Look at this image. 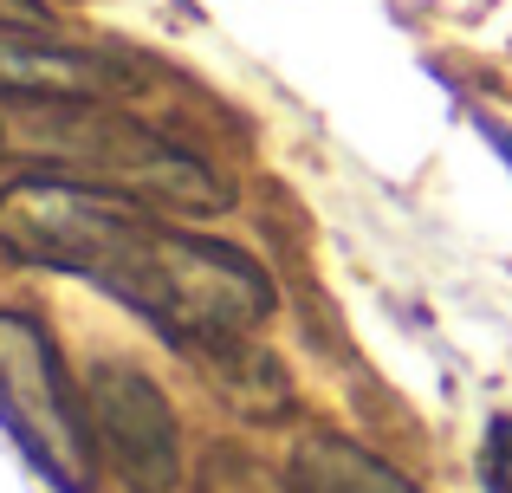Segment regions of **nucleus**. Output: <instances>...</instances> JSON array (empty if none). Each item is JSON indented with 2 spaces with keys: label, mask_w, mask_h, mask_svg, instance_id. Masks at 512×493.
<instances>
[{
  "label": "nucleus",
  "mask_w": 512,
  "mask_h": 493,
  "mask_svg": "<svg viewBox=\"0 0 512 493\" xmlns=\"http://www.w3.org/2000/svg\"><path fill=\"white\" fill-rule=\"evenodd\" d=\"M0 247L26 266L85 279L137 318H150L175 351L247 338L273 318V279L253 253L214 234L169 228L163 215L117 189L59 176H20L0 189Z\"/></svg>",
  "instance_id": "nucleus-1"
},
{
  "label": "nucleus",
  "mask_w": 512,
  "mask_h": 493,
  "mask_svg": "<svg viewBox=\"0 0 512 493\" xmlns=\"http://www.w3.org/2000/svg\"><path fill=\"white\" fill-rule=\"evenodd\" d=\"M0 163L20 176H59L85 189H117L137 202H163L182 215L234 208V182L163 137L156 124L117 111L111 98H7L0 111Z\"/></svg>",
  "instance_id": "nucleus-2"
},
{
  "label": "nucleus",
  "mask_w": 512,
  "mask_h": 493,
  "mask_svg": "<svg viewBox=\"0 0 512 493\" xmlns=\"http://www.w3.org/2000/svg\"><path fill=\"white\" fill-rule=\"evenodd\" d=\"M0 422L59 493H91L98 442H91L85 390H72L65 357L52 351L33 312H0Z\"/></svg>",
  "instance_id": "nucleus-3"
},
{
  "label": "nucleus",
  "mask_w": 512,
  "mask_h": 493,
  "mask_svg": "<svg viewBox=\"0 0 512 493\" xmlns=\"http://www.w3.org/2000/svg\"><path fill=\"white\" fill-rule=\"evenodd\" d=\"M85 416L98 461L124 481V493H175L182 481V429L163 383L130 357H98L85 370Z\"/></svg>",
  "instance_id": "nucleus-4"
},
{
  "label": "nucleus",
  "mask_w": 512,
  "mask_h": 493,
  "mask_svg": "<svg viewBox=\"0 0 512 493\" xmlns=\"http://www.w3.org/2000/svg\"><path fill=\"white\" fill-rule=\"evenodd\" d=\"M143 78L117 59L65 46L46 26L0 20V98H124Z\"/></svg>",
  "instance_id": "nucleus-5"
},
{
  "label": "nucleus",
  "mask_w": 512,
  "mask_h": 493,
  "mask_svg": "<svg viewBox=\"0 0 512 493\" xmlns=\"http://www.w3.org/2000/svg\"><path fill=\"white\" fill-rule=\"evenodd\" d=\"M286 481H292V493H422L409 474L389 468L383 455H370L363 442L331 435V429H312V435L292 442Z\"/></svg>",
  "instance_id": "nucleus-6"
},
{
  "label": "nucleus",
  "mask_w": 512,
  "mask_h": 493,
  "mask_svg": "<svg viewBox=\"0 0 512 493\" xmlns=\"http://www.w3.org/2000/svg\"><path fill=\"white\" fill-rule=\"evenodd\" d=\"M188 357L208 370V383L240 409V416H253V422H279V416L292 409V383H286V370H279L273 357L260 351V344L227 338V344H201V351H188Z\"/></svg>",
  "instance_id": "nucleus-7"
},
{
  "label": "nucleus",
  "mask_w": 512,
  "mask_h": 493,
  "mask_svg": "<svg viewBox=\"0 0 512 493\" xmlns=\"http://www.w3.org/2000/svg\"><path fill=\"white\" fill-rule=\"evenodd\" d=\"M480 487L512 493V416H493L480 435Z\"/></svg>",
  "instance_id": "nucleus-8"
},
{
  "label": "nucleus",
  "mask_w": 512,
  "mask_h": 493,
  "mask_svg": "<svg viewBox=\"0 0 512 493\" xmlns=\"http://www.w3.org/2000/svg\"><path fill=\"white\" fill-rule=\"evenodd\" d=\"M0 20H20V26H46L52 13L39 7V0H0Z\"/></svg>",
  "instance_id": "nucleus-9"
},
{
  "label": "nucleus",
  "mask_w": 512,
  "mask_h": 493,
  "mask_svg": "<svg viewBox=\"0 0 512 493\" xmlns=\"http://www.w3.org/2000/svg\"><path fill=\"white\" fill-rule=\"evenodd\" d=\"M487 143H493V150H500L506 163H512V130H506V124H487Z\"/></svg>",
  "instance_id": "nucleus-10"
}]
</instances>
